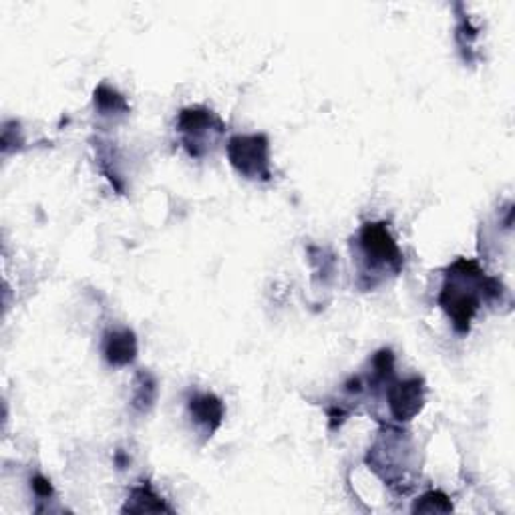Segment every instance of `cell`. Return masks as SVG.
Here are the masks:
<instances>
[{"mask_svg":"<svg viewBox=\"0 0 515 515\" xmlns=\"http://www.w3.org/2000/svg\"><path fill=\"white\" fill-rule=\"evenodd\" d=\"M158 397V383L152 375L141 372L136 383V397H133V405L137 409H147Z\"/></svg>","mask_w":515,"mask_h":515,"instance_id":"obj_10","label":"cell"},{"mask_svg":"<svg viewBox=\"0 0 515 515\" xmlns=\"http://www.w3.org/2000/svg\"><path fill=\"white\" fill-rule=\"evenodd\" d=\"M190 413L198 425L214 433L222 425L223 405L215 394H196L190 401Z\"/></svg>","mask_w":515,"mask_h":515,"instance_id":"obj_7","label":"cell"},{"mask_svg":"<svg viewBox=\"0 0 515 515\" xmlns=\"http://www.w3.org/2000/svg\"><path fill=\"white\" fill-rule=\"evenodd\" d=\"M177 129L183 136V145L188 149L191 158H201L215 139L222 136L223 125L212 111L191 107L183 109L177 119Z\"/></svg>","mask_w":515,"mask_h":515,"instance_id":"obj_3","label":"cell"},{"mask_svg":"<svg viewBox=\"0 0 515 515\" xmlns=\"http://www.w3.org/2000/svg\"><path fill=\"white\" fill-rule=\"evenodd\" d=\"M123 511L129 513H152V511H171V507L163 503V499L149 488V485H141L131 491L129 499Z\"/></svg>","mask_w":515,"mask_h":515,"instance_id":"obj_8","label":"cell"},{"mask_svg":"<svg viewBox=\"0 0 515 515\" xmlns=\"http://www.w3.org/2000/svg\"><path fill=\"white\" fill-rule=\"evenodd\" d=\"M137 340L131 331H113L105 337V356L115 367L136 361Z\"/></svg>","mask_w":515,"mask_h":515,"instance_id":"obj_6","label":"cell"},{"mask_svg":"<svg viewBox=\"0 0 515 515\" xmlns=\"http://www.w3.org/2000/svg\"><path fill=\"white\" fill-rule=\"evenodd\" d=\"M33 489H35V494L39 495V497L53 495V485H51V481L44 480L43 475H36L35 477V480H33Z\"/></svg>","mask_w":515,"mask_h":515,"instance_id":"obj_12","label":"cell"},{"mask_svg":"<svg viewBox=\"0 0 515 515\" xmlns=\"http://www.w3.org/2000/svg\"><path fill=\"white\" fill-rule=\"evenodd\" d=\"M270 144L268 137L258 136H234L228 141V158L238 174L248 179H268L270 174Z\"/></svg>","mask_w":515,"mask_h":515,"instance_id":"obj_2","label":"cell"},{"mask_svg":"<svg viewBox=\"0 0 515 515\" xmlns=\"http://www.w3.org/2000/svg\"><path fill=\"white\" fill-rule=\"evenodd\" d=\"M95 105L99 107L101 111H107V113H111V111H125L127 109L123 97L115 93L113 89L107 87V85H101L95 91Z\"/></svg>","mask_w":515,"mask_h":515,"instance_id":"obj_11","label":"cell"},{"mask_svg":"<svg viewBox=\"0 0 515 515\" xmlns=\"http://www.w3.org/2000/svg\"><path fill=\"white\" fill-rule=\"evenodd\" d=\"M425 402L423 378L413 377L407 380H397L389 386V407L397 421H410L419 415Z\"/></svg>","mask_w":515,"mask_h":515,"instance_id":"obj_5","label":"cell"},{"mask_svg":"<svg viewBox=\"0 0 515 515\" xmlns=\"http://www.w3.org/2000/svg\"><path fill=\"white\" fill-rule=\"evenodd\" d=\"M451 510V499L443 491H429L413 507L415 513H449Z\"/></svg>","mask_w":515,"mask_h":515,"instance_id":"obj_9","label":"cell"},{"mask_svg":"<svg viewBox=\"0 0 515 515\" xmlns=\"http://www.w3.org/2000/svg\"><path fill=\"white\" fill-rule=\"evenodd\" d=\"M499 294L502 285L495 278H485L480 264L461 258L447 270L439 304L453 320L455 331L467 334L469 324L480 310L481 296L497 298Z\"/></svg>","mask_w":515,"mask_h":515,"instance_id":"obj_1","label":"cell"},{"mask_svg":"<svg viewBox=\"0 0 515 515\" xmlns=\"http://www.w3.org/2000/svg\"><path fill=\"white\" fill-rule=\"evenodd\" d=\"M361 246L371 266H386L394 272L401 270L402 258L391 231L385 223H364L361 230Z\"/></svg>","mask_w":515,"mask_h":515,"instance_id":"obj_4","label":"cell"}]
</instances>
